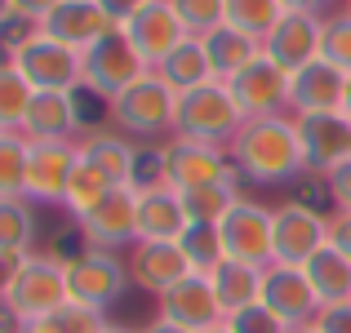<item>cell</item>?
I'll return each mask as SVG.
<instances>
[{"label": "cell", "mask_w": 351, "mask_h": 333, "mask_svg": "<svg viewBox=\"0 0 351 333\" xmlns=\"http://www.w3.org/2000/svg\"><path fill=\"white\" fill-rule=\"evenodd\" d=\"M76 160H80V143H32L23 196L32 200L36 209H62Z\"/></svg>", "instance_id": "cell-12"}, {"label": "cell", "mask_w": 351, "mask_h": 333, "mask_svg": "<svg viewBox=\"0 0 351 333\" xmlns=\"http://www.w3.org/2000/svg\"><path fill=\"white\" fill-rule=\"evenodd\" d=\"M107 120H112V129H120L125 138H138V143L173 138L178 134V94L156 71H147L143 80H134L125 94L107 103Z\"/></svg>", "instance_id": "cell-2"}, {"label": "cell", "mask_w": 351, "mask_h": 333, "mask_svg": "<svg viewBox=\"0 0 351 333\" xmlns=\"http://www.w3.org/2000/svg\"><path fill=\"white\" fill-rule=\"evenodd\" d=\"M320 58L351 76V9H334L320 27Z\"/></svg>", "instance_id": "cell-37"}, {"label": "cell", "mask_w": 351, "mask_h": 333, "mask_svg": "<svg viewBox=\"0 0 351 333\" xmlns=\"http://www.w3.org/2000/svg\"><path fill=\"white\" fill-rule=\"evenodd\" d=\"M143 5H147V0H98V9H103V14L112 18L116 27H125L129 18H134L138 9H143Z\"/></svg>", "instance_id": "cell-44"}, {"label": "cell", "mask_w": 351, "mask_h": 333, "mask_svg": "<svg viewBox=\"0 0 351 333\" xmlns=\"http://www.w3.org/2000/svg\"><path fill=\"white\" fill-rule=\"evenodd\" d=\"M32 98H36V89L23 80V71H18L14 62H0V129L23 134V120H27Z\"/></svg>", "instance_id": "cell-32"}, {"label": "cell", "mask_w": 351, "mask_h": 333, "mask_svg": "<svg viewBox=\"0 0 351 333\" xmlns=\"http://www.w3.org/2000/svg\"><path fill=\"white\" fill-rule=\"evenodd\" d=\"M76 236L85 249H107V254H129L138 245V191L112 187L85 218H76Z\"/></svg>", "instance_id": "cell-8"}, {"label": "cell", "mask_w": 351, "mask_h": 333, "mask_svg": "<svg viewBox=\"0 0 351 333\" xmlns=\"http://www.w3.org/2000/svg\"><path fill=\"white\" fill-rule=\"evenodd\" d=\"M325 191H329V205H334V214H351V156L343 164H334V169L325 173Z\"/></svg>", "instance_id": "cell-41"}, {"label": "cell", "mask_w": 351, "mask_h": 333, "mask_svg": "<svg viewBox=\"0 0 351 333\" xmlns=\"http://www.w3.org/2000/svg\"><path fill=\"white\" fill-rule=\"evenodd\" d=\"M343 116L351 120V76H347V94H343Z\"/></svg>", "instance_id": "cell-51"}, {"label": "cell", "mask_w": 351, "mask_h": 333, "mask_svg": "<svg viewBox=\"0 0 351 333\" xmlns=\"http://www.w3.org/2000/svg\"><path fill=\"white\" fill-rule=\"evenodd\" d=\"M329 245V214H320L307 200H285L276 205L271 222V262L302 267L307 258H316Z\"/></svg>", "instance_id": "cell-9"}, {"label": "cell", "mask_w": 351, "mask_h": 333, "mask_svg": "<svg viewBox=\"0 0 351 333\" xmlns=\"http://www.w3.org/2000/svg\"><path fill=\"white\" fill-rule=\"evenodd\" d=\"M311 325H316L320 333H351V302L347 307H325Z\"/></svg>", "instance_id": "cell-42"}, {"label": "cell", "mask_w": 351, "mask_h": 333, "mask_svg": "<svg viewBox=\"0 0 351 333\" xmlns=\"http://www.w3.org/2000/svg\"><path fill=\"white\" fill-rule=\"evenodd\" d=\"M178 245H182V254H187L191 271H200V275H209V271H214V267L227 258L223 231H218L214 222H191V227L178 236Z\"/></svg>", "instance_id": "cell-31"}, {"label": "cell", "mask_w": 351, "mask_h": 333, "mask_svg": "<svg viewBox=\"0 0 351 333\" xmlns=\"http://www.w3.org/2000/svg\"><path fill=\"white\" fill-rule=\"evenodd\" d=\"M80 156H85L112 187H134L143 147H138L134 138H125L120 129H112V125H98V129H89V134L80 138Z\"/></svg>", "instance_id": "cell-21"}, {"label": "cell", "mask_w": 351, "mask_h": 333, "mask_svg": "<svg viewBox=\"0 0 351 333\" xmlns=\"http://www.w3.org/2000/svg\"><path fill=\"white\" fill-rule=\"evenodd\" d=\"M289 333H320L316 325H298V329H289Z\"/></svg>", "instance_id": "cell-53"}, {"label": "cell", "mask_w": 351, "mask_h": 333, "mask_svg": "<svg viewBox=\"0 0 351 333\" xmlns=\"http://www.w3.org/2000/svg\"><path fill=\"white\" fill-rule=\"evenodd\" d=\"M232 94L245 120H263V116H289V71H280L267 53H258L245 71H236L232 80Z\"/></svg>", "instance_id": "cell-18"}, {"label": "cell", "mask_w": 351, "mask_h": 333, "mask_svg": "<svg viewBox=\"0 0 351 333\" xmlns=\"http://www.w3.org/2000/svg\"><path fill=\"white\" fill-rule=\"evenodd\" d=\"M62 267H67V302H80V307L94 311H112L129 289V267L120 254H107V249H85L76 254H62Z\"/></svg>", "instance_id": "cell-4"}, {"label": "cell", "mask_w": 351, "mask_h": 333, "mask_svg": "<svg viewBox=\"0 0 351 333\" xmlns=\"http://www.w3.org/2000/svg\"><path fill=\"white\" fill-rule=\"evenodd\" d=\"M320 27H325V18L316 14H293V9H285V18L267 32L263 40V53L276 62L280 71H302L307 62L320 58Z\"/></svg>", "instance_id": "cell-20"}, {"label": "cell", "mask_w": 351, "mask_h": 333, "mask_svg": "<svg viewBox=\"0 0 351 333\" xmlns=\"http://www.w3.org/2000/svg\"><path fill=\"white\" fill-rule=\"evenodd\" d=\"M23 258L27 254H0V307H5L9 289H14V275H18V267H23Z\"/></svg>", "instance_id": "cell-45"}, {"label": "cell", "mask_w": 351, "mask_h": 333, "mask_svg": "<svg viewBox=\"0 0 351 333\" xmlns=\"http://www.w3.org/2000/svg\"><path fill=\"white\" fill-rule=\"evenodd\" d=\"M58 5H62V0H14L18 14H23V18H36V23H45V18H49Z\"/></svg>", "instance_id": "cell-46"}, {"label": "cell", "mask_w": 351, "mask_h": 333, "mask_svg": "<svg viewBox=\"0 0 351 333\" xmlns=\"http://www.w3.org/2000/svg\"><path fill=\"white\" fill-rule=\"evenodd\" d=\"M45 36H53V40H62V45H71V49H94L103 36H112L120 32V27L112 23V18L98 9V0H62L58 9H53L49 18H45Z\"/></svg>", "instance_id": "cell-23"}, {"label": "cell", "mask_w": 351, "mask_h": 333, "mask_svg": "<svg viewBox=\"0 0 351 333\" xmlns=\"http://www.w3.org/2000/svg\"><path fill=\"white\" fill-rule=\"evenodd\" d=\"M227 329H232V333H289V325H285V320H276L263 302L232 311V316H227Z\"/></svg>", "instance_id": "cell-40"}, {"label": "cell", "mask_w": 351, "mask_h": 333, "mask_svg": "<svg viewBox=\"0 0 351 333\" xmlns=\"http://www.w3.org/2000/svg\"><path fill=\"white\" fill-rule=\"evenodd\" d=\"M40 209L27 196H0V254H36Z\"/></svg>", "instance_id": "cell-29"}, {"label": "cell", "mask_w": 351, "mask_h": 333, "mask_svg": "<svg viewBox=\"0 0 351 333\" xmlns=\"http://www.w3.org/2000/svg\"><path fill=\"white\" fill-rule=\"evenodd\" d=\"M160 169H165V187L173 191H191L205 182H223L236 173L232 151L218 143H200V138H165L160 143Z\"/></svg>", "instance_id": "cell-7"}, {"label": "cell", "mask_w": 351, "mask_h": 333, "mask_svg": "<svg viewBox=\"0 0 351 333\" xmlns=\"http://www.w3.org/2000/svg\"><path fill=\"white\" fill-rule=\"evenodd\" d=\"M329 245L351 258V214H329Z\"/></svg>", "instance_id": "cell-43"}, {"label": "cell", "mask_w": 351, "mask_h": 333, "mask_svg": "<svg viewBox=\"0 0 351 333\" xmlns=\"http://www.w3.org/2000/svg\"><path fill=\"white\" fill-rule=\"evenodd\" d=\"M280 18H285L280 0H227V27L254 36L258 45L267 40V32H271Z\"/></svg>", "instance_id": "cell-34"}, {"label": "cell", "mask_w": 351, "mask_h": 333, "mask_svg": "<svg viewBox=\"0 0 351 333\" xmlns=\"http://www.w3.org/2000/svg\"><path fill=\"white\" fill-rule=\"evenodd\" d=\"M0 333H23V329L14 325V320H9V311H5V307H0Z\"/></svg>", "instance_id": "cell-49"}, {"label": "cell", "mask_w": 351, "mask_h": 333, "mask_svg": "<svg viewBox=\"0 0 351 333\" xmlns=\"http://www.w3.org/2000/svg\"><path fill=\"white\" fill-rule=\"evenodd\" d=\"M298 125V143L307 156V173L325 178L334 164H343L351 156V120L343 111H307V116H293Z\"/></svg>", "instance_id": "cell-19"}, {"label": "cell", "mask_w": 351, "mask_h": 333, "mask_svg": "<svg viewBox=\"0 0 351 333\" xmlns=\"http://www.w3.org/2000/svg\"><path fill=\"white\" fill-rule=\"evenodd\" d=\"M209 284H214L223 311L232 316L240 307H254L258 293H263V267L254 262H236V258H223V262L209 271Z\"/></svg>", "instance_id": "cell-27"}, {"label": "cell", "mask_w": 351, "mask_h": 333, "mask_svg": "<svg viewBox=\"0 0 351 333\" xmlns=\"http://www.w3.org/2000/svg\"><path fill=\"white\" fill-rule=\"evenodd\" d=\"M187 227V209L173 187L138 191V240H178Z\"/></svg>", "instance_id": "cell-24"}, {"label": "cell", "mask_w": 351, "mask_h": 333, "mask_svg": "<svg viewBox=\"0 0 351 333\" xmlns=\"http://www.w3.org/2000/svg\"><path fill=\"white\" fill-rule=\"evenodd\" d=\"M156 316L178 325V329H187V333H209V329L227 325L223 302H218L209 275H200V271H191L182 284H173L169 293H160V298H156Z\"/></svg>", "instance_id": "cell-13"}, {"label": "cell", "mask_w": 351, "mask_h": 333, "mask_svg": "<svg viewBox=\"0 0 351 333\" xmlns=\"http://www.w3.org/2000/svg\"><path fill=\"white\" fill-rule=\"evenodd\" d=\"M240 125H245V111H240L227 80H209V85L191 89V94H178V134L182 138L232 147Z\"/></svg>", "instance_id": "cell-5"}, {"label": "cell", "mask_w": 351, "mask_h": 333, "mask_svg": "<svg viewBox=\"0 0 351 333\" xmlns=\"http://www.w3.org/2000/svg\"><path fill=\"white\" fill-rule=\"evenodd\" d=\"M302 271H307L311 289H316V298H320V311L325 307H347L351 302V258L338 254L334 245H325L316 258H307Z\"/></svg>", "instance_id": "cell-25"}, {"label": "cell", "mask_w": 351, "mask_h": 333, "mask_svg": "<svg viewBox=\"0 0 351 333\" xmlns=\"http://www.w3.org/2000/svg\"><path fill=\"white\" fill-rule=\"evenodd\" d=\"M120 32L129 36V45L138 49V58L147 62V67H160L165 58H169L173 49H178L182 40H187V27H182V18H178V9L169 5V0H147L143 9H138L134 18H129Z\"/></svg>", "instance_id": "cell-16"}, {"label": "cell", "mask_w": 351, "mask_h": 333, "mask_svg": "<svg viewBox=\"0 0 351 333\" xmlns=\"http://www.w3.org/2000/svg\"><path fill=\"white\" fill-rule=\"evenodd\" d=\"M14 14H18V9H14V0H0V27H5Z\"/></svg>", "instance_id": "cell-50"}, {"label": "cell", "mask_w": 351, "mask_h": 333, "mask_svg": "<svg viewBox=\"0 0 351 333\" xmlns=\"http://www.w3.org/2000/svg\"><path fill=\"white\" fill-rule=\"evenodd\" d=\"M343 9H351V0H343Z\"/></svg>", "instance_id": "cell-55"}, {"label": "cell", "mask_w": 351, "mask_h": 333, "mask_svg": "<svg viewBox=\"0 0 351 333\" xmlns=\"http://www.w3.org/2000/svg\"><path fill=\"white\" fill-rule=\"evenodd\" d=\"M169 5L178 9L182 27L191 36H209L214 27L227 23V0H169Z\"/></svg>", "instance_id": "cell-38"}, {"label": "cell", "mask_w": 351, "mask_h": 333, "mask_svg": "<svg viewBox=\"0 0 351 333\" xmlns=\"http://www.w3.org/2000/svg\"><path fill=\"white\" fill-rule=\"evenodd\" d=\"M240 173H232V178L223 182H205V187H191V191H178L182 196V209H187V222H223L227 214H232V205L245 191H240Z\"/></svg>", "instance_id": "cell-30"}, {"label": "cell", "mask_w": 351, "mask_h": 333, "mask_svg": "<svg viewBox=\"0 0 351 333\" xmlns=\"http://www.w3.org/2000/svg\"><path fill=\"white\" fill-rule=\"evenodd\" d=\"M85 94H36L23 120L27 143H80L89 129H98L80 107Z\"/></svg>", "instance_id": "cell-15"}, {"label": "cell", "mask_w": 351, "mask_h": 333, "mask_svg": "<svg viewBox=\"0 0 351 333\" xmlns=\"http://www.w3.org/2000/svg\"><path fill=\"white\" fill-rule=\"evenodd\" d=\"M143 333H187V329H178V325H169V320H160V316H156V320H152V325H147Z\"/></svg>", "instance_id": "cell-48"}, {"label": "cell", "mask_w": 351, "mask_h": 333, "mask_svg": "<svg viewBox=\"0 0 351 333\" xmlns=\"http://www.w3.org/2000/svg\"><path fill=\"white\" fill-rule=\"evenodd\" d=\"M271 222H276L271 205H263V200H254V196H240L232 205V214L218 222L223 245H227V258L267 267V262H271Z\"/></svg>", "instance_id": "cell-14"}, {"label": "cell", "mask_w": 351, "mask_h": 333, "mask_svg": "<svg viewBox=\"0 0 351 333\" xmlns=\"http://www.w3.org/2000/svg\"><path fill=\"white\" fill-rule=\"evenodd\" d=\"M14 67L23 71V80L36 94H80L85 89V53L45 36V27L32 45H23Z\"/></svg>", "instance_id": "cell-6"}, {"label": "cell", "mask_w": 351, "mask_h": 333, "mask_svg": "<svg viewBox=\"0 0 351 333\" xmlns=\"http://www.w3.org/2000/svg\"><path fill=\"white\" fill-rule=\"evenodd\" d=\"M27 156H32V143H27L23 134L0 129V196H23V187H27Z\"/></svg>", "instance_id": "cell-36"}, {"label": "cell", "mask_w": 351, "mask_h": 333, "mask_svg": "<svg viewBox=\"0 0 351 333\" xmlns=\"http://www.w3.org/2000/svg\"><path fill=\"white\" fill-rule=\"evenodd\" d=\"M58 307H67V267H62V254L53 249H36V254L23 258L14 275V289L5 298V311L18 329L36 325V320L53 316Z\"/></svg>", "instance_id": "cell-3"}, {"label": "cell", "mask_w": 351, "mask_h": 333, "mask_svg": "<svg viewBox=\"0 0 351 333\" xmlns=\"http://www.w3.org/2000/svg\"><path fill=\"white\" fill-rule=\"evenodd\" d=\"M347 94V71L334 62L316 58L302 71L289 76V116H307V111H343Z\"/></svg>", "instance_id": "cell-22"}, {"label": "cell", "mask_w": 351, "mask_h": 333, "mask_svg": "<svg viewBox=\"0 0 351 333\" xmlns=\"http://www.w3.org/2000/svg\"><path fill=\"white\" fill-rule=\"evenodd\" d=\"M147 71L152 67L138 58V49L129 45V36L112 32V36H103L94 49H85V94H94L98 103L107 107L116 94H125L134 80H143Z\"/></svg>", "instance_id": "cell-10"}, {"label": "cell", "mask_w": 351, "mask_h": 333, "mask_svg": "<svg viewBox=\"0 0 351 333\" xmlns=\"http://www.w3.org/2000/svg\"><path fill=\"white\" fill-rule=\"evenodd\" d=\"M280 5H285V9H293V14H316V18H329L338 0H280Z\"/></svg>", "instance_id": "cell-47"}, {"label": "cell", "mask_w": 351, "mask_h": 333, "mask_svg": "<svg viewBox=\"0 0 351 333\" xmlns=\"http://www.w3.org/2000/svg\"><path fill=\"white\" fill-rule=\"evenodd\" d=\"M36 36H40V23H36V18L14 14L5 27H0V62H14L18 53H23V45H32Z\"/></svg>", "instance_id": "cell-39"}, {"label": "cell", "mask_w": 351, "mask_h": 333, "mask_svg": "<svg viewBox=\"0 0 351 333\" xmlns=\"http://www.w3.org/2000/svg\"><path fill=\"white\" fill-rule=\"evenodd\" d=\"M258 302H263L276 320H285L289 329L311 325V320L320 316V298H316V289H311L307 271H302V267H289V262H267L263 267V293H258Z\"/></svg>", "instance_id": "cell-11"}, {"label": "cell", "mask_w": 351, "mask_h": 333, "mask_svg": "<svg viewBox=\"0 0 351 333\" xmlns=\"http://www.w3.org/2000/svg\"><path fill=\"white\" fill-rule=\"evenodd\" d=\"M125 267H129V284L152 293V298L169 293L173 284H182L191 275V262L178 240H138L125 254Z\"/></svg>", "instance_id": "cell-17"}, {"label": "cell", "mask_w": 351, "mask_h": 333, "mask_svg": "<svg viewBox=\"0 0 351 333\" xmlns=\"http://www.w3.org/2000/svg\"><path fill=\"white\" fill-rule=\"evenodd\" d=\"M227 151H232L236 173L254 187H289L307 173V156H302L293 116L245 120Z\"/></svg>", "instance_id": "cell-1"}, {"label": "cell", "mask_w": 351, "mask_h": 333, "mask_svg": "<svg viewBox=\"0 0 351 333\" xmlns=\"http://www.w3.org/2000/svg\"><path fill=\"white\" fill-rule=\"evenodd\" d=\"M107 191H112V182H107L103 173H98L94 164L85 160V156H80L76 169H71V182H67V200H62V214H71V222L85 218L89 209H94L98 200L107 196Z\"/></svg>", "instance_id": "cell-33"}, {"label": "cell", "mask_w": 351, "mask_h": 333, "mask_svg": "<svg viewBox=\"0 0 351 333\" xmlns=\"http://www.w3.org/2000/svg\"><path fill=\"white\" fill-rule=\"evenodd\" d=\"M156 76H160L173 94H191V89L209 85V80H214V67H209V53H205V45H200V36H187V40L156 67Z\"/></svg>", "instance_id": "cell-28"}, {"label": "cell", "mask_w": 351, "mask_h": 333, "mask_svg": "<svg viewBox=\"0 0 351 333\" xmlns=\"http://www.w3.org/2000/svg\"><path fill=\"white\" fill-rule=\"evenodd\" d=\"M209 333H232V329H227V325H223V329H209Z\"/></svg>", "instance_id": "cell-54"}, {"label": "cell", "mask_w": 351, "mask_h": 333, "mask_svg": "<svg viewBox=\"0 0 351 333\" xmlns=\"http://www.w3.org/2000/svg\"><path fill=\"white\" fill-rule=\"evenodd\" d=\"M200 45H205L209 53V67H214V80H232L236 71H245L249 62L263 53V45L254 40V36L236 32V27H214L209 36H200Z\"/></svg>", "instance_id": "cell-26"}, {"label": "cell", "mask_w": 351, "mask_h": 333, "mask_svg": "<svg viewBox=\"0 0 351 333\" xmlns=\"http://www.w3.org/2000/svg\"><path fill=\"white\" fill-rule=\"evenodd\" d=\"M107 311H94V307H80V302H67V307H58L53 316L36 320V325H27L23 333H107Z\"/></svg>", "instance_id": "cell-35"}, {"label": "cell", "mask_w": 351, "mask_h": 333, "mask_svg": "<svg viewBox=\"0 0 351 333\" xmlns=\"http://www.w3.org/2000/svg\"><path fill=\"white\" fill-rule=\"evenodd\" d=\"M107 333H143V329H129V325H107Z\"/></svg>", "instance_id": "cell-52"}]
</instances>
